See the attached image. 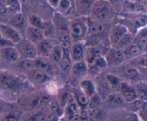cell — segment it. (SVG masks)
<instances>
[{"label":"cell","instance_id":"ba28073f","mask_svg":"<svg viewBox=\"0 0 147 121\" xmlns=\"http://www.w3.org/2000/svg\"><path fill=\"white\" fill-rule=\"evenodd\" d=\"M70 33L71 38H74L75 40H80L83 38L85 35L86 30V22H83L80 20H73L70 22Z\"/></svg>","mask_w":147,"mask_h":121},{"label":"cell","instance_id":"4fadbf2b","mask_svg":"<svg viewBox=\"0 0 147 121\" xmlns=\"http://www.w3.org/2000/svg\"><path fill=\"white\" fill-rule=\"evenodd\" d=\"M28 72L30 78L37 84H44L50 80V77L46 72L38 69H33Z\"/></svg>","mask_w":147,"mask_h":121},{"label":"cell","instance_id":"4316f807","mask_svg":"<svg viewBox=\"0 0 147 121\" xmlns=\"http://www.w3.org/2000/svg\"><path fill=\"white\" fill-rule=\"evenodd\" d=\"M136 44H137L141 48L146 49L147 44V34L146 27L144 28H142L140 31L138 32L137 35L136 36Z\"/></svg>","mask_w":147,"mask_h":121},{"label":"cell","instance_id":"d6a6232c","mask_svg":"<svg viewBox=\"0 0 147 121\" xmlns=\"http://www.w3.org/2000/svg\"><path fill=\"white\" fill-rule=\"evenodd\" d=\"M71 5H72V3L70 1H67V0H62V1H60L58 8L62 13H65V12H67V11L70 9V7H71Z\"/></svg>","mask_w":147,"mask_h":121},{"label":"cell","instance_id":"4dcf8cb0","mask_svg":"<svg viewBox=\"0 0 147 121\" xmlns=\"http://www.w3.org/2000/svg\"><path fill=\"white\" fill-rule=\"evenodd\" d=\"M106 80L107 84L112 87H118L120 83L119 79L118 78L117 76L113 74H108L106 77Z\"/></svg>","mask_w":147,"mask_h":121},{"label":"cell","instance_id":"f1b7e54d","mask_svg":"<svg viewBox=\"0 0 147 121\" xmlns=\"http://www.w3.org/2000/svg\"><path fill=\"white\" fill-rule=\"evenodd\" d=\"M29 22H30V25L37 27L41 30L42 26L44 23V20L36 14H32L29 17Z\"/></svg>","mask_w":147,"mask_h":121},{"label":"cell","instance_id":"6da1fadb","mask_svg":"<svg viewBox=\"0 0 147 121\" xmlns=\"http://www.w3.org/2000/svg\"><path fill=\"white\" fill-rule=\"evenodd\" d=\"M55 36L60 42L63 50H70L71 47V36L70 33V22L60 13L55 14L53 17Z\"/></svg>","mask_w":147,"mask_h":121},{"label":"cell","instance_id":"603a6c76","mask_svg":"<svg viewBox=\"0 0 147 121\" xmlns=\"http://www.w3.org/2000/svg\"><path fill=\"white\" fill-rule=\"evenodd\" d=\"M45 39H50L55 36V27L53 22L44 21L42 26L41 27Z\"/></svg>","mask_w":147,"mask_h":121},{"label":"cell","instance_id":"5bb4252c","mask_svg":"<svg viewBox=\"0 0 147 121\" xmlns=\"http://www.w3.org/2000/svg\"><path fill=\"white\" fill-rule=\"evenodd\" d=\"M1 51V58L7 62H15L20 58V54L18 51L14 46L6 47L0 49Z\"/></svg>","mask_w":147,"mask_h":121},{"label":"cell","instance_id":"74e56055","mask_svg":"<svg viewBox=\"0 0 147 121\" xmlns=\"http://www.w3.org/2000/svg\"><path fill=\"white\" fill-rule=\"evenodd\" d=\"M49 3H50L51 7H54L55 9H56V8H58L60 1H58V0H51V1H49Z\"/></svg>","mask_w":147,"mask_h":121},{"label":"cell","instance_id":"30bf717a","mask_svg":"<svg viewBox=\"0 0 147 121\" xmlns=\"http://www.w3.org/2000/svg\"><path fill=\"white\" fill-rule=\"evenodd\" d=\"M25 34L27 36L26 39L34 44H35V45L45 39L42 31L40 29L33 27V26L30 25V24L27 27Z\"/></svg>","mask_w":147,"mask_h":121},{"label":"cell","instance_id":"836d02e7","mask_svg":"<svg viewBox=\"0 0 147 121\" xmlns=\"http://www.w3.org/2000/svg\"><path fill=\"white\" fill-rule=\"evenodd\" d=\"M1 121H20V119L14 114L10 113L1 119Z\"/></svg>","mask_w":147,"mask_h":121},{"label":"cell","instance_id":"277c9868","mask_svg":"<svg viewBox=\"0 0 147 121\" xmlns=\"http://www.w3.org/2000/svg\"><path fill=\"white\" fill-rule=\"evenodd\" d=\"M22 82L14 75H0V87L9 91L15 92L20 90L22 85Z\"/></svg>","mask_w":147,"mask_h":121},{"label":"cell","instance_id":"d6986e66","mask_svg":"<svg viewBox=\"0 0 147 121\" xmlns=\"http://www.w3.org/2000/svg\"><path fill=\"white\" fill-rule=\"evenodd\" d=\"M123 51L125 56V59H129L139 56V54L142 52L143 50L137 44L133 42L130 45L128 46L127 47L123 49Z\"/></svg>","mask_w":147,"mask_h":121},{"label":"cell","instance_id":"8fae6325","mask_svg":"<svg viewBox=\"0 0 147 121\" xmlns=\"http://www.w3.org/2000/svg\"><path fill=\"white\" fill-rule=\"evenodd\" d=\"M86 30L92 35H96L103 32L105 30V25L100 21L95 19H87L86 20Z\"/></svg>","mask_w":147,"mask_h":121},{"label":"cell","instance_id":"7c38bea8","mask_svg":"<svg viewBox=\"0 0 147 121\" xmlns=\"http://www.w3.org/2000/svg\"><path fill=\"white\" fill-rule=\"evenodd\" d=\"M108 65H119L125 60V56L123 50L112 48L108 53L107 58H106Z\"/></svg>","mask_w":147,"mask_h":121},{"label":"cell","instance_id":"e0dca14e","mask_svg":"<svg viewBox=\"0 0 147 121\" xmlns=\"http://www.w3.org/2000/svg\"><path fill=\"white\" fill-rule=\"evenodd\" d=\"M123 75L129 80H138L140 77V73L137 67L134 65H124L121 67Z\"/></svg>","mask_w":147,"mask_h":121},{"label":"cell","instance_id":"ffe728a7","mask_svg":"<svg viewBox=\"0 0 147 121\" xmlns=\"http://www.w3.org/2000/svg\"><path fill=\"white\" fill-rule=\"evenodd\" d=\"M71 73L75 77H80L83 75L88 70V66L85 60L76 62L71 66Z\"/></svg>","mask_w":147,"mask_h":121},{"label":"cell","instance_id":"1f68e13d","mask_svg":"<svg viewBox=\"0 0 147 121\" xmlns=\"http://www.w3.org/2000/svg\"><path fill=\"white\" fill-rule=\"evenodd\" d=\"M76 100L78 104L81 106H86L89 103V97L83 93H78L76 95Z\"/></svg>","mask_w":147,"mask_h":121},{"label":"cell","instance_id":"83f0119b","mask_svg":"<svg viewBox=\"0 0 147 121\" xmlns=\"http://www.w3.org/2000/svg\"><path fill=\"white\" fill-rule=\"evenodd\" d=\"M64 51V54H63V59L60 61V67L63 70H70L71 68V60H70V53H69V51L70 50H63Z\"/></svg>","mask_w":147,"mask_h":121},{"label":"cell","instance_id":"3957f363","mask_svg":"<svg viewBox=\"0 0 147 121\" xmlns=\"http://www.w3.org/2000/svg\"><path fill=\"white\" fill-rule=\"evenodd\" d=\"M18 51L20 57L22 59L34 60L37 57L36 46L26 38H22L14 45Z\"/></svg>","mask_w":147,"mask_h":121},{"label":"cell","instance_id":"8d00e7d4","mask_svg":"<svg viewBox=\"0 0 147 121\" xmlns=\"http://www.w3.org/2000/svg\"><path fill=\"white\" fill-rule=\"evenodd\" d=\"M58 108H59L58 104H57V103H55V102H53V103H52L51 105H50V110H51L52 113H55L58 110Z\"/></svg>","mask_w":147,"mask_h":121},{"label":"cell","instance_id":"2e32d148","mask_svg":"<svg viewBox=\"0 0 147 121\" xmlns=\"http://www.w3.org/2000/svg\"><path fill=\"white\" fill-rule=\"evenodd\" d=\"M69 53H70L71 61L76 63L83 60L82 59L84 57V49L80 43L76 42L73 46H71Z\"/></svg>","mask_w":147,"mask_h":121},{"label":"cell","instance_id":"d590c367","mask_svg":"<svg viewBox=\"0 0 147 121\" xmlns=\"http://www.w3.org/2000/svg\"><path fill=\"white\" fill-rule=\"evenodd\" d=\"M32 121H47V116L44 114H40L35 116Z\"/></svg>","mask_w":147,"mask_h":121},{"label":"cell","instance_id":"44dd1931","mask_svg":"<svg viewBox=\"0 0 147 121\" xmlns=\"http://www.w3.org/2000/svg\"><path fill=\"white\" fill-rule=\"evenodd\" d=\"M93 3V1H76V10L81 15H88L90 14Z\"/></svg>","mask_w":147,"mask_h":121},{"label":"cell","instance_id":"7a4b0ae2","mask_svg":"<svg viewBox=\"0 0 147 121\" xmlns=\"http://www.w3.org/2000/svg\"><path fill=\"white\" fill-rule=\"evenodd\" d=\"M90 14L98 21H106L112 17L113 8L109 3L104 1H93Z\"/></svg>","mask_w":147,"mask_h":121},{"label":"cell","instance_id":"e575fe53","mask_svg":"<svg viewBox=\"0 0 147 121\" xmlns=\"http://www.w3.org/2000/svg\"><path fill=\"white\" fill-rule=\"evenodd\" d=\"M137 57L139 59V60H138V63H139V65L142 66V67H143V66H144V67H146V54L141 56V57L138 56Z\"/></svg>","mask_w":147,"mask_h":121},{"label":"cell","instance_id":"9c48e42d","mask_svg":"<svg viewBox=\"0 0 147 121\" xmlns=\"http://www.w3.org/2000/svg\"><path fill=\"white\" fill-rule=\"evenodd\" d=\"M117 88H119L124 101L134 102L137 98V93L134 87L126 83H120Z\"/></svg>","mask_w":147,"mask_h":121},{"label":"cell","instance_id":"d4e9b609","mask_svg":"<svg viewBox=\"0 0 147 121\" xmlns=\"http://www.w3.org/2000/svg\"><path fill=\"white\" fill-rule=\"evenodd\" d=\"M63 54H64L63 49L62 48L60 44H57V45L53 46L51 52H50V57H51V59L55 63H60L63 59Z\"/></svg>","mask_w":147,"mask_h":121},{"label":"cell","instance_id":"9a60e30c","mask_svg":"<svg viewBox=\"0 0 147 121\" xmlns=\"http://www.w3.org/2000/svg\"><path fill=\"white\" fill-rule=\"evenodd\" d=\"M35 46L37 55L40 54L43 57H49L53 47L51 41L48 39H44Z\"/></svg>","mask_w":147,"mask_h":121},{"label":"cell","instance_id":"5b68a950","mask_svg":"<svg viewBox=\"0 0 147 121\" xmlns=\"http://www.w3.org/2000/svg\"><path fill=\"white\" fill-rule=\"evenodd\" d=\"M0 33L3 38L9 41L14 45L23 38L15 29L7 24H0Z\"/></svg>","mask_w":147,"mask_h":121},{"label":"cell","instance_id":"ab89813d","mask_svg":"<svg viewBox=\"0 0 147 121\" xmlns=\"http://www.w3.org/2000/svg\"><path fill=\"white\" fill-rule=\"evenodd\" d=\"M1 108H0V117H1Z\"/></svg>","mask_w":147,"mask_h":121},{"label":"cell","instance_id":"8992f818","mask_svg":"<svg viewBox=\"0 0 147 121\" xmlns=\"http://www.w3.org/2000/svg\"><path fill=\"white\" fill-rule=\"evenodd\" d=\"M9 26L15 29L20 34L21 32L22 34H25L26 30L29 24H27V19L25 16L21 12L17 13L14 14L12 17L9 18L8 20V24ZM22 35V34H21Z\"/></svg>","mask_w":147,"mask_h":121},{"label":"cell","instance_id":"7402d4cb","mask_svg":"<svg viewBox=\"0 0 147 121\" xmlns=\"http://www.w3.org/2000/svg\"><path fill=\"white\" fill-rule=\"evenodd\" d=\"M80 86L84 93L88 97H92L96 94V87L93 85V82L90 80H83L80 82Z\"/></svg>","mask_w":147,"mask_h":121},{"label":"cell","instance_id":"52a82bcc","mask_svg":"<svg viewBox=\"0 0 147 121\" xmlns=\"http://www.w3.org/2000/svg\"><path fill=\"white\" fill-rule=\"evenodd\" d=\"M129 32L127 27L123 24H115L109 33V40L112 45L114 47Z\"/></svg>","mask_w":147,"mask_h":121},{"label":"cell","instance_id":"ac0fdd59","mask_svg":"<svg viewBox=\"0 0 147 121\" xmlns=\"http://www.w3.org/2000/svg\"><path fill=\"white\" fill-rule=\"evenodd\" d=\"M100 55H101V54H100V50L97 47H88V50H86V54H85V56H86L85 62H86L88 67L91 66L94 63V62L96 61V59Z\"/></svg>","mask_w":147,"mask_h":121},{"label":"cell","instance_id":"60d3db41","mask_svg":"<svg viewBox=\"0 0 147 121\" xmlns=\"http://www.w3.org/2000/svg\"><path fill=\"white\" fill-rule=\"evenodd\" d=\"M0 59H1V51H0Z\"/></svg>","mask_w":147,"mask_h":121},{"label":"cell","instance_id":"f35d334b","mask_svg":"<svg viewBox=\"0 0 147 121\" xmlns=\"http://www.w3.org/2000/svg\"><path fill=\"white\" fill-rule=\"evenodd\" d=\"M3 37H2V36H1V33H0V40H1V39H2Z\"/></svg>","mask_w":147,"mask_h":121},{"label":"cell","instance_id":"484cf974","mask_svg":"<svg viewBox=\"0 0 147 121\" xmlns=\"http://www.w3.org/2000/svg\"><path fill=\"white\" fill-rule=\"evenodd\" d=\"M105 100L107 102L108 104L112 106H121L124 103V100L123 99L122 96L120 94H118V93L109 94Z\"/></svg>","mask_w":147,"mask_h":121},{"label":"cell","instance_id":"f546056e","mask_svg":"<svg viewBox=\"0 0 147 121\" xmlns=\"http://www.w3.org/2000/svg\"><path fill=\"white\" fill-rule=\"evenodd\" d=\"M35 60V59H34ZM34 60H29V59H23L20 63V66L22 69L30 71V70L35 69V61Z\"/></svg>","mask_w":147,"mask_h":121},{"label":"cell","instance_id":"cb8c5ba5","mask_svg":"<svg viewBox=\"0 0 147 121\" xmlns=\"http://www.w3.org/2000/svg\"><path fill=\"white\" fill-rule=\"evenodd\" d=\"M134 41V37L130 32H129L113 47L116 49H119V50H123L124 48L127 47L128 46L130 45L131 44H132Z\"/></svg>","mask_w":147,"mask_h":121}]
</instances>
